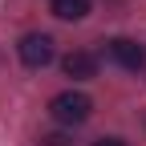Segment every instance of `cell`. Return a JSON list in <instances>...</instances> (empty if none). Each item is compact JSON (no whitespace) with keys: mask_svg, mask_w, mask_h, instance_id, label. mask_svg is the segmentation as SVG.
<instances>
[{"mask_svg":"<svg viewBox=\"0 0 146 146\" xmlns=\"http://www.w3.org/2000/svg\"><path fill=\"white\" fill-rule=\"evenodd\" d=\"M89 114H94V102L85 94H77V89H65V94H57L49 102V118L57 126H81Z\"/></svg>","mask_w":146,"mask_h":146,"instance_id":"obj_1","label":"cell"},{"mask_svg":"<svg viewBox=\"0 0 146 146\" xmlns=\"http://www.w3.org/2000/svg\"><path fill=\"white\" fill-rule=\"evenodd\" d=\"M16 53H21V61L29 69H45L53 61V36L49 33H25L21 45H16Z\"/></svg>","mask_w":146,"mask_h":146,"instance_id":"obj_2","label":"cell"},{"mask_svg":"<svg viewBox=\"0 0 146 146\" xmlns=\"http://www.w3.org/2000/svg\"><path fill=\"white\" fill-rule=\"evenodd\" d=\"M106 57L118 61L122 69H146V45L130 41V36H114V41H106Z\"/></svg>","mask_w":146,"mask_h":146,"instance_id":"obj_3","label":"cell"},{"mask_svg":"<svg viewBox=\"0 0 146 146\" xmlns=\"http://www.w3.org/2000/svg\"><path fill=\"white\" fill-rule=\"evenodd\" d=\"M61 69H65V77H73V81H89V77H98V57L85 53V49H73L69 57L61 61Z\"/></svg>","mask_w":146,"mask_h":146,"instance_id":"obj_4","label":"cell"},{"mask_svg":"<svg viewBox=\"0 0 146 146\" xmlns=\"http://www.w3.org/2000/svg\"><path fill=\"white\" fill-rule=\"evenodd\" d=\"M53 16L57 21H85L89 16V0H53Z\"/></svg>","mask_w":146,"mask_h":146,"instance_id":"obj_5","label":"cell"},{"mask_svg":"<svg viewBox=\"0 0 146 146\" xmlns=\"http://www.w3.org/2000/svg\"><path fill=\"white\" fill-rule=\"evenodd\" d=\"M41 146H73L65 134H49V138H41Z\"/></svg>","mask_w":146,"mask_h":146,"instance_id":"obj_6","label":"cell"},{"mask_svg":"<svg viewBox=\"0 0 146 146\" xmlns=\"http://www.w3.org/2000/svg\"><path fill=\"white\" fill-rule=\"evenodd\" d=\"M94 146H130V142H126V138H98Z\"/></svg>","mask_w":146,"mask_h":146,"instance_id":"obj_7","label":"cell"}]
</instances>
